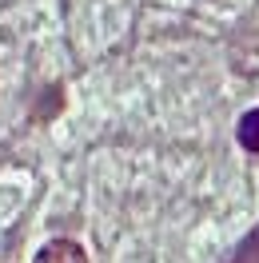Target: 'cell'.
I'll return each mask as SVG.
<instances>
[{
    "instance_id": "obj_1",
    "label": "cell",
    "mask_w": 259,
    "mask_h": 263,
    "mask_svg": "<svg viewBox=\"0 0 259 263\" xmlns=\"http://www.w3.org/2000/svg\"><path fill=\"white\" fill-rule=\"evenodd\" d=\"M36 263H88V255H84L72 239H52L48 247H40Z\"/></svg>"
},
{
    "instance_id": "obj_2",
    "label": "cell",
    "mask_w": 259,
    "mask_h": 263,
    "mask_svg": "<svg viewBox=\"0 0 259 263\" xmlns=\"http://www.w3.org/2000/svg\"><path fill=\"white\" fill-rule=\"evenodd\" d=\"M239 144L247 152H259V108H251V112L239 120Z\"/></svg>"
}]
</instances>
